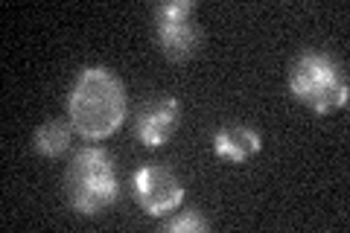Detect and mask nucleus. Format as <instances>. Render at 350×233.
<instances>
[{"mask_svg":"<svg viewBox=\"0 0 350 233\" xmlns=\"http://www.w3.org/2000/svg\"><path fill=\"white\" fill-rule=\"evenodd\" d=\"M120 195V181L111 154L100 146H88L73 154L68 166V198L76 213L96 216L111 207Z\"/></svg>","mask_w":350,"mask_h":233,"instance_id":"nucleus-3","label":"nucleus"},{"mask_svg":"<svg viewBox=\"0 0 350 233\" xmlns=\"http://www.w3.org/2000/svg\"><path fill=\"white\" fill-rule=\"evenodd\" d=\"M68 114L73 131L88 140H103L123 126L126 120V87L108 68H85L76 79Z\"/></svg>","mask_w":350,"mask_h":233,"instance_id":"nucleus-1","label":"nucleus"},{"mask_svg":"<svg viewBox=\"0 0 350 233\" xmlns=\"http://www.w3.org/2000/svg\"><path fill=\"white\" fill-rule=\"evenodd\" d=\"M131 190H135L137 204L146 210L149 216H167L175 213L184 202V187L175 178V172L167 166L149 163L140 166L131 178Z\"/></svg>","mask_w":350,"mask_h":233,"instance_id":"nucleus-4","label":"nucleus"},{"mask_svg":"<svg viewBox=\"0 0 350 233\" xmlns=\"http://www.w3.org/2000/svg\"><path fill=\"white\" fill-rule=\"evenodd\" d=\"M193 0H167V3H158L152 9V20L163 24V20H187L193 15Z\"/></svg>","mask_w":350,"mask_h":233,"instance_id":"nucleus-10","label":"nucleus"},{"mask_svg":"<svg viewBox=\"0 0 350 233\" xmlns=\"http://www.w3.org/2000/svg\"><path fill=\"white\" fill-rule=\"evenodd\" d=\"M260 146H262L260 135L248 126H228V128H219L213 135V152L219 154V158H228L234 163L257 154Z\"/></svg>","mask_w":350,"mask_h":233,"instance_id":"nucleus-7","label":"nucleus"},{"mask_svg":"<svg viewBox=\"0 0 350 233\" xmlns=\"http://www.w3.org/2000/svg\"><path fill=\"white\" fill-rule=\"evenodd\" d=\"M181 123V102L175 96H152L135 114V135L149 149L163 146Z\"/></svg>","mask_w":350,"mask_h":233,"instance_id":"nucleus-5","label":"nucleus"},{"mask_svg":"<svg viewBox=\"0 0 350 233\" xmlns=\"http://www.w3.org/2000/svg\"><path fill=\"white\" fill-rule=\"evenodd\" d=\"M155 36H158L161 53L167 55L170 61H187L202 44V32L190 24V18L187 20H163V24H155Z\"/></svg>","mask_w":350,"mask_h":233,"instance_id":"nucleus-6","label":"nucleus"},{"mask_svg":"<svg viewBox=\"0 0 350 233\" xmlns=\"http://www.w3.org/2000/svg\"><path fill=\"white\" fill-rule=\"evenodd\" d=\"M161 230H167V233H184V230L204 233V230H211V221H207L202 213H196V210H184V213H178V216H172V219L163 221Z\"/></svg>","mask_w":350,"mask_h":233,"instance_id":"nucleus-9","label":"nucleus"},{"mask_svg":"<svg viewBox=\"0 0 350 233\" xmlns=\"http://www.w3.org/2000/svg\"><path fill=\"white\" fill-rule=\"evenodd\" d=\"M70 128L64 120H50V123H44L36 128V135H32V149L44 158H59V154L70 146Z\"/></svg>","mask_w":350,"mask_h":233,"instance_id":"nucleus-8","label":"nucleus"},{"mask_svg":"<svg viewBox=\"0 0 350 233\" xmlns=\"http://www.w3.org/2000/svg\"><path fill=\"white\" fill-rule=\"evenodd\" d=\"M289 91L315 114H330L347 105V76L333 55L301 53L289 68Z\"/></svg>","mask_w":350,"mask_h":233,"instance_id":"nucleus-2","label":"nucleus"}]
</instances>
